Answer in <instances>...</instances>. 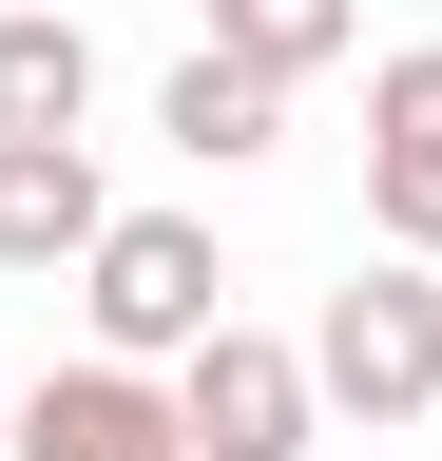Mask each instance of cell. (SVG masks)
<instances>
[{"instance_id":"1","label":"cell","mask_w":442,"mask_h":461,"mask_svg":"<svg viewBox=\"0 0 442 461\" xmlns=\"http://www.w3.org/2000/svg\"><path fill=\"white\" fill-rule=\"evenodd\" d=\"M308 384L347 403V423H423V403H442V250H384V269L327 288Z\"/></svg>"},{"instance_id":"2","label":"cell","mask_w":442,"mask_h":461,"mask_svg":"<svg viewBox=\"0 0 442 461\" xmlns=\"http://www.w3.org/2000/svg\"><path fill=\"white\" fill-rule=\"evenodd\" d=\"M77 308H96V346H116V366H193V346L231 327V269H212L193 212H116V230L77 250Z\"/></svg>"},{"instance_id":"3","label":"cell","mask_w":442,"mask_h":461,"mask_svg":"<svg viewBox=\"0 0 442 461\" xmlns=\"http://www.w3.org/2000/svg\"><path fill=\"white\" fill-rule=\"evenodd\" d=\"M174 423H193V461H308L327 384H308V346H269V327H212L193 366H174Z\"/></svg>"},{"instance_id":"4","label":"cell","mask_w":442,"mask_h":461,"mask_svg":"<svg viewBox=\"0 0 442 461\" xmlns=\"http://www.w3.org/2000/svg\"><path fill=\"white\" fill-rule=\"evenodd\" d=\"M0 461H193V423H174V384L154 366H59V384H20V423H0Z\"/></svg>"},{"instance_id":"5","label":"cell","mask_w":442,"mask_h":461,"mask_svg":"<svg viewBox=\"0 0 442 461\" xmlns=\"http://www.w3.org/2000/svg\"><path fill=\"white\" fill-rule=\"evenodd\" d=\"M365 230L384 250H442V39H404L365 77Z\"/></svg>"},{"instance_id":"6","label":"cell","mask_w":442,"mask_h":461,"mask_svg":"<svg viewBox=\"0 0 442 461\" xmlns=\"http://www.w3.org/2000/svg\"><path fill=\"white\" fill-rule=\"evenodd\" d=\"M154 135H174L193 173H250L269 135H289V77H269V58H231V39H193L174 77H154Z\"/></svg>"},{"instance_id":"7","label":"cell","mask_w":442,"mask_h":461,"mask_svg":"<svg viewBox=\"0 0 442 461\" xmlns=\"http://www.w3.org/2000/svg\"><path fill=\"white\" fill-rule=\"evenodd\" d=\"M96 230H116V193L77 135H0V269H77Z\"/></svg>"},{"instance_id":"8","label":"cell","mask_w":442,"mask_h":461,"mask_svg":"<svg viewBox=\"0 0 442 461\" xmlns=\"http://www.w3.org/2000/svg\"><path fill=\"white\" fill-rule=\"evenodd\" d=\"M96 115V39L77 20H0V135H77Z\"/></svg>"},{"instance_id":"9","label":"cell","mask_w":442,"mask_h":461,"mask_svg":"<svg viewBox=\"0 0 442 461\" xmlns=\"http://www.w3.org/2000/svg\"><path fill=\"white\" fill-rule=\"evenodd\" d=\"M347 20H365V0H212V39L269 58V77H327V58H347Z\"/></svg>"},{"instance_id":"10","label":"cell","mask_w":442,"mask_h":461,"mask_svg":"<svg viewBox=\"0 0 442 461\" xmlns=\"http://www.w3.org/2000/svg\"><path fill=\"white\" fill-rule=\"evenodd\" d=\"M0 423H20V384H0Z\"/></svg>"}]
</instances>
